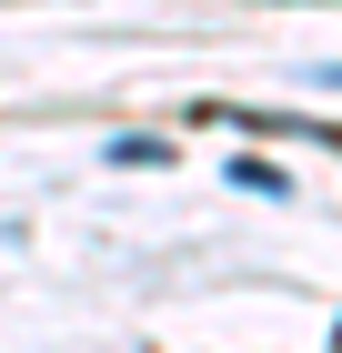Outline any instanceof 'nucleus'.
Masks as SVG:
<instances>
[{
	"label": "nucleus",
	"instance_id": "nucleus-1",
	"mask_svg": "<svg viewBox=\"0 0 342 353\" xmlns=\"http://www.w3.org/2000/svg\"><path fill=\"white\" fill-rule=\"evenodd\" d=\"M332 81H342V61H332Z\"/></svg>",
	"mask_w": 342,
	"mask_h": 353
}]
</instances>
